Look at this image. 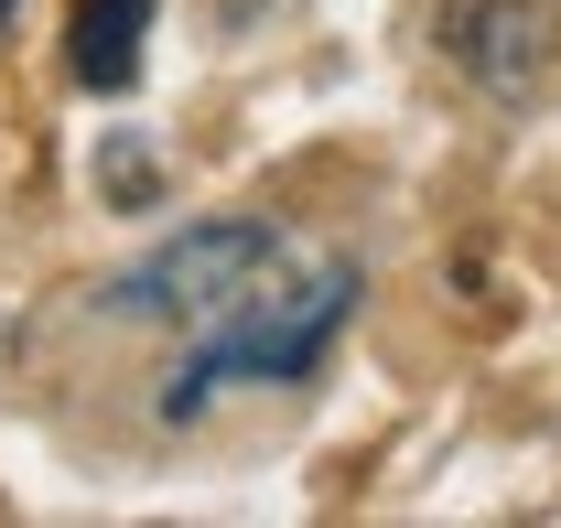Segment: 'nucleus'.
<instances>
[{"mask_svg":"<svg viewBox=\"0 0 561 528\" xmlns=\"http://www.w3.org/2000/svg\"><path fill=\"white\" fill-rule=\"evenodd\" d=\"M356 302H367V269L356 260H302V269H260L216 324L184 334V367H162V389H151V410L162 421H195L227 378H260V389H302L335 345H346Z\"/></svg>","mask_w":561,"mask_h":528,"instance_id":"f257e3e1","label":"nucleus"},{"mask_svg":"<svg viewBox=\"0 0 561 528\" xmlns=\"http://www.w3.org/2000/svg\"><path fill=\"white\" fill-rule=\"evenodd\" d=\"M271 260H280V227H271V216L173 227L162 249H140V260H119L108 280H98V313H108V324H173V334H195V324H216Z\"/></svg>","mask_w":561,"mask_h":528,"instance_id":"f03ea898","label":"nucleus"},{"mask_svg":"<svg viewBox=\"0 0 561 528\" xmlns=\"http://www.w3.org/2000/svg\"><path fill=\"white\" fill-rule=\"evenodd\" d=\"M443 66L496 108H540L561 87V11L551 0H443Z\"/></svg>","mask_w":561,"mask_h":528,"instance_id":"7ed1b4c3","label":"nucleus"},{"mask_svg":"<svg viewBox=\"0 0 561 528\" xmlns=\"http://www.w3.org/2000/svg\"><path fill=\"white\" fill-rule=\"evenodd\" d=\"M151 11H162V0H76V22H66V76L87 87V97H119V87L140 76Z\"/></svg>","mask_w":561,"mask_h":528,"instance_id":"20e7f679","label":"nucleus"},{"mask_svg":"<svg viewBox=\"0 0 561 528\" xmlns=\"http://www.w3.org/2000/svg\"><path fill=\"white\" fill-rule=\"evenodd\" d=\"M108 195H119V205L151 195V162H140V151H119V162H108Z\"/></svg>","mask_w":561,"mask_h":528,"instance_id":"39448f33","label":"nucleus"},{"mask_svg":"<svg viewBox=\"0 0 561 528\" xmlns=\"http://www.w3.org/2000/svg\"><path fill=\"white\" fill-rule=\"evenodd\" d=\"M11 11H22V0H0V22H11Z\"/></svg>","mask_w":561,"mask_h":528,"instance_id":"423d86ee","label":"nucleus"}]
</instances>
